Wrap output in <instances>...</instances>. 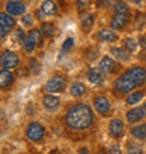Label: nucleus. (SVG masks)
I'll list each match as a JSON object with an SVG mask.
<instances>
[{
	"label": "nucleus",
	"mask_w": 146,
	"mask_h": 154,
	"mask_svg": "<svg viewBox=\"0 0 146 154\" xmlns=\"http://www.w3.org/2000/svg\"><path fill=\"white\" fill-rule=\"evenodd\" d=\"M63 123L72 132H86L94 123V112L86 102H76L65 111Z\"/></svg>",
	"instance_id": "obj_1"
},
{
	"label": "nucleus",
	"mask_w": 146,
	"mask_h": 154,
	"mask_svg": "<svg viewBox=\"0 0 146 154\" xmlns=\"http://www.w3.org/2000/svg\"><path fill=\"white\" fill-rule=\"evenodd\" d=\"M146 83V67L142 65H134L124 70L114 80L113 90L117 94H129L135 88L142 87Z\"/></svg>",
	"instance_id": "obj_2"
},
{
	"label": "nucleus",
	"mask_w": 146,
	"mask_h": 154,
	"mask_svg": "<svg viewBox=\"0 0 146 154\" xmlns=\"http://www.w3.org/2000/svg\"><path fill=\"white\" fill-rule=\"evenodd\" d=\"M45 134H46V130H45V126L41 122L33 121L25 128V137L33 143H41L44 140Z\"/></svg>",
	"instance_id": "obj_3"
},
{
	"label": "nucleus",
	"mask_w": 146,
	"mask_h": 154,
	"mask_svg": "<svg viewBox=\"0 0 146 154\" xmlns=\"http://www.w3.org/2000/svg\"><path fill=\"white\" fill-rule=\"evenodd\" d=\"M65 88H66V77L61 73L53 74L44 84V91H46V93H49V94L63 93Z\"/></svg>",
	"instance_id": "obj_4"
},
{
	"label": "nucleus",
	"mask_w": 146,
	"mask_h": 154,
	"mask_svg": "<svg viewBox=\"0 0 146 154\" xmlns=\"http://www.w3.org/2000/svg\"><path fill=\"white\" fill-rule=\"evenodd\" d=\"M42 32L41 29L38 28H33L30 29L28 34H27V39H25L24 45H23V49H24L25 53H33L38 46H42Z\"/></svg>",
	"instance_id": "obj_5"
},
{
	"label": "nucleus",
	"mask_w": 146,
	"mask_h": 154,
	"mask_svg": "<svg viewBox=\"0 0 146 154\" xmlns=\"http://www.w3.org/2000/svg\"><path fill=\"white\" fill-rule=\"evenodd\" d=\"M98 69L101 70V73L104 76H111V74H117L121 69V65L117 62V59H114L113 56H103L98 62Z\"/></svg>",
	"instance_id": "obj_6"
},
{
	"label": "nucleus",
	"mask_w": 146,
	"mask_h": 154,
	"mask_svg": "<svg viewBox=\"0 0 146 154\" xmlns=\"http://www.w3.org/2000/svg\"><path fill=\"white\" fill-rule=\"evenodd\" d=\"M93 106L96 112L101 116H107V115L111 114V109H113V104H111V100L106 95H94L93 97Z\"/></svg>",
	"instance_id": "obj_7"
},
{
	"label": "nucleus",
	"mask_w": 146,
	"mask_h": 154,
	"mask_svg": "<svg viewBox=\"0 0 146 154\" xmlns=\"http://www.w3.org/2000/svg\"><path fill=\"white\" fill-rule=\"evenodd\" d=\"M0 66L2 69H17L20 66V55L13 51H3L0 56Z\"/></svg>",
	"instance_id": "obj_8"
},
{
	"label": "nucleus",
	"mask_w": 146,
	"mask_h": 154,
	"mask_svg": "<svg viewBox=\"0 0 146 154\" xmlns=\"http://www.w3.org/2000/svg\"><path fill=\"white\" fill-rule=\"evenodd\" d=\"M16 23L17 21L14 18V16L8 14L7 11L0 13V38L2 39H4V38L7 37L11 29H14Z\"/></svg>",
	"instance_id": "obj_9"
},
{
	"label": "nucleus",
	"mask_w": 146,
	"mask_h": 154,
	"mask_svg": "<svg viewBox=\"0 0 146 154\" xmlns=\"http://www.w3.org/2000/svg\"><path fill=\"white\" fill-rule=\"evenodd\" d=\"M131 21V11L128 13H114L110 18V27L115 31H121L129 24Z\"/></svg>",
	"instance_id": "obj_10"
},
{
	"label": "nucleus",
	"mask_w": 146,
	"mask_h": 154,
	"mask_svg": "<svg viewBox=\"0 0 146 154\" xmlns=\"http://www.w3.org/2000/svg\"><path fill=\"white\" fill-rule=\"evenodd\" d=\"M125 133V123L119 118H114L108 123V134L114 140H119Z\"/></svg>",
	"instance_id": "obj_11"
},
{
	"label": "nucleus",
	"mask_w": 146,
	"mask_h": 154,
	"mask_svg": "<svg viewBox=\"0 0 146 154\" xmlns=\"http://www.w3.org/2000/svg\"><path fill=\"white\" fill-rule=\"evenodd\" d=\"M6 11L11 16H24L27 11V6L23 0H8L6 3Z\"/></svg>",
	"instance_id": "obj_12"
},
{
	"label": "nucleus",
	"mask_w": 146,
	"mask_h": 154,
	"mask_svg": "<svg viewBox=\"0 0 146 154\" xmlns=\"http://www.w3.org/2000/svg\"><path fill=\"white\" fill-rule=\"evenodd\" d=\"M41 104L48 112H55L61 108V98L53 95V94L46 93L44 97L41 98Z\"/></svg>",
	"instance_id": "obj_13"
},
{
	"label": "nucleus",
	"mask_w": 146,
	"mask_h": 154,
	"mask_svg": "<svg viewBox=\"0 0 146 154\" xmlns=\"http://www.w3.org/2000/svg\"><path fill=\"white\" fill-rule=\"evenodd\" d=\"M143 118H146V116H145V114H143L142 106H135V108H131L129 111L125 112V119L128 123H131V125L139 123Z\"/></svg>",
	"instance_id": "obj_14"
},
{
	"label": "nucleus",
	"mask_w": 146,
	"mask_h": 154,
	"mask_svg": "<svg viewBox=\"0 0 146 154\" xmlns=\"http://www.w3.org/2000/svg\"><path fill=\"white\" fill-rule=\"evenodd\" d=\"M98 41L101 42H115L118 41V34H115V29L113 28H101L96 34Z\"/></svg>",
	"instance_id": "obj_15"
},
{
	"label": "nucleus",
	"mask_w": 146,
	"mask_h": 154,
	"mask_svg": "<svg viewBox=\"0 0 146 154\" xmlns=\"http://www.w3.org/2000/svg\"><path fill=\"white\" fill-rule=\"evenodd\" d=\"M86 77H87V80L91 84L101 85L104 83V74L101 73V70L98 69V67H89L87 73H86Z\"/></svg>",
	"instance_id": "obj_16"
},
{
	"label": "nucleus",
	"mask_w": 146,
	"mask_h": 154,
	"mask_svg": "<svg viewBox=\"0 0 146 154\" xmlns=\"http://www.w3.org/2000/svg\"><path fill=\"white\" fill-rule=\"evenodd\" d=\"M41 11L45 17H55L58 16V4L55 3V0H44L41 4Z\"/></svg>",
	"instance_id": "obj_17"
},
{
	"label": "nucleus",
	"mask_w": 146,
	"mask_h": 154,
	"mask_svg": "<svg viewBox=\"0 0 146 154\" xmlns=\"http://www.w3.org/2000/svg\"><path fill=\"white\" fill-rule=\"evenodd\" d=\"M110 55L119 62H128L131 59V53L122 46H111L110 48Z\"/></svg>",
	"instance_id": "obj_18"
},
{
	"label": "nucleus",
	"mask_w": 146,
	"mask_h": 154,
	"mask_svg": "<svg viewBox=\"0 0 146 154\" xmlns=\"http://www.w3.org/2000/svg\"><path fill=\"white\" fill-rule=\"evenodd\" d=\"M14 74L11 73L10 69H2L0 70V87L2 90L8 88L10 85L14 84Z\"/></svg>",
	"instance_id": "obj_19"
},
{
	"label": "nucleus",
	"mask_w": 146,
	"mask_h": 154,
	"mask_svg": "<svg viewBox=\"0 0 146 154\" xmlns=\"http://www.w3.org/2000/svg\"><path fill=\"white\" fill-rule=\"evenodd\" d=\"M129 134L136 140H141V142L146 140V122L134 125L132 129L129 130Z\"/></svg>",
	"instance_id": "obj_20"
},
{
	"label": "nucleus",
	"mask_w": 146,
	"mask_h": 154,
	"mask_svg": "<svg viewBox=\"0 0 146 154\" xmlns=\"http://www.w3.org/2000/svg\"><path fill=\"white\" fill-rule=\"evenodd\" d=\"M146 90H138V91H132L125 97V104L126 105H136L138 102H141L145 98Z\"/></svg>",
	"instance_id": "obj_21"
},
{
	"label": "nucleus",
	"mask_w": 146,
	"mask_h": 154,
	"mask_svg": "<svg viewBox=\"0 0 146 154\" xmlns=\"http://www.w3.org/2000/svg\"><path fill=\"white\" fill-rule=\"evenodd\" d=\"M70 95H72L73 98H81L83 95H86V93H87V87H86L83 83H80V81H75V83H72L70 84Z\"/></svg>",
	"instance_id": "obj_22"
},
{
	"label": "nucleus",
	"mask_w": 146,
	"mask_h": 154,
	"mask_svg": "<svg viewBox=\"0 0 146 154\" xmlns=\"http://www.w3.org/2000/svg\"><path fill=\"white\" fill-rule=\"evenodd\" d=\"M41 32L44 35V38H52L56 32V27L51 21H42L41 23Z\"/></svg>",
	"instance_id": "obj_23"
},
{
	"label": "nucleus",
	"mask_w": 146,
	"mask_h": 154,
	"mask_svg": "<svg viewBox=\"0 0 146 154\" xmlns=\"http://www.w3.org/2000/svg\"><path fill=\"white\" fill-rule=\"evenodd\" d=\"M126 153L128 154H143V147L139 143H135L132 140H128L125 144Z\"/></svg>",
	"instance_id": "obj_24"
},
{
	"label": "nucleus",
	"mask_w": 146,
	"mask_h": 154,
	"mask_svg": "<svg viewBox=\"0 0 146 154\" xmlns=\"http://www.w3.org/2000/svg\"><path fill=\"white\" fill-rule=\"evenodd\" d=\"M111 10L114 13H128L129 11V6L124 0H115L114 4L111 6Z\"/></svg>",
	"instance_id": "obj_25"
},
{
	"label": "nucleus",
	"mask_w": 146,
	"mask_h": 154,
	"mask_svg": "<svg viewBox=\"0 0 146 154\" xmlns=\"http://www.w3.org/2000/svg\"><path fill=\"white\" fill-rule=\"evenodd\" d=\"M93 24H94V16L90 14V13L84 14V16L80 18V25L84 31H89V29L93 27Z\"/></svg>",
	"instance_id": "obj_26"
},
{
	"label": "nucleus",
	"mask_w": 146,
	"mask_h": 154,
	"mask_svg": "<svg viewBox=\"0 0 146 154\" xmlns=\"http://www.w3.org/2000/svg\"><path fill=\"white\" fill-rule=\"evenodd\" d=\"M138 42L134 39V38H125L122 41V48H125L129 53H134L138 51Z\"/></svg>",
	"instance_id": "obj_27"
},
{
	"label": "nucleus",
	"mask_w": 146,
	"mask_h": 154,
	"mask_svg": "<svg viewBox=\"0 0 146 154\" xmlns=\"http://www.w3.org/2000/svg\"><path fill=\"white\" fill-rule=\"evenodd\" d=\"M28 69L30 72L34 74V76H36V74H40L41 73V63L40 60L36 59V57H30V60H28Z\"/></svg>",
	"instance_id": "obj_28"
},
{
	"label": "nucleus",
	"mask_w": 146,
	"mask_h": 154,
	"mask_svg": "<svg viewBox=\"0 0 146 154\" xmlns=\"http://www.w3.org/2000/svg\"><path fill=\"white\" fill-rule=\"evenodd\" d=\"M14 39L18 42L20 45H24L25 39H27V34L23 28H16L14 29Z\"/></svg>",
	"instance_id": "obj_29"
},
{
	"label": "nucleus",
	"mask_w": 146,
	"mask_h": 154,
	"mask_svg": "<svg viewBox=\"0 0 146 154\" xmlns=\"http://www.w3.org/2000/svg\"><path fill=\"white\" fill-rule=\"evenodd\" d=\"M73 48H75V39H73L72 37H68L65 41H63V44H62L61 52H62V53L70 52V51H72Z\"/></svg>",
	"instance_id": "obj_30"
},
{
	"label": "nucleus",
	"mask_w": 146,
	"mask_h": 154,
	"mask_svg": "<svg viewBox=\"0 0 146 154\" xmlns=\"http://www.w3.org/2000/svg\"><path fill=\"white\" fill-rule=\"evenodd\" d=\"M21 23H23V25L24 27H33L34 25V16L33 14H24L23 16V18H21Z\"/></svg>",
	"instance_id": "obj_31"
},
{
	"label": "nucleus",
	"mask_w": 146,
	"mask_h": 154,
	"mask_svg": "<svg viewBox=\"0 0 146 154\" xmlns=\"http://www.w3.org/2000/svg\"><path fill=\"white\" fill-rule=\"evenodd\" d=\"M108 153L110 154H122V149L118 143H111L108 146Z\"/></svg>",
	"instance_id": "obj_32"
},
{
	"label": "nucleus",
	"mask_w": 146,
	"mask_h": 154,
	"mask_svg": "<svg viewBox=\"0 0 146 154\" xmlns=\"http://www.w3.org/2000/svg\"><path fill=\"white\" fill-rule=\"evenodd\" d=\"M28 74H30L28 66L27 67H17V73H16L17 77H27Z\"/></svg>",
	"instance_id": "obj_33"
},
{
	"label": "nucleus",
	"mask_w": 146,
	"mask_h": 154,
	"mask_svg": "<svg viewBox=\"0 0 146 154\" xmlns=\"http://www.w3.org/2000/svg\"><path fill=\"white\" fill-rule=\"evenodd\" d=\"M111 0H96V7L97 8H107L110 7Z\"/></svg>",
	"instance_id": "obj_34"
},
{
	"label": "nucleus",
	"mask_w": 146,
	"mask_h": 154,
	"mask_svg": "<svg viewBox=\"0 0 146 154\" xmlns=\"http://www.w3.org/2000/svg\"><path fill=\"white\" fill-rule=\"evenodd\" d=\"M87 6V0H76V8L79 11H83Z\"/></svg>",
	"instance_id": "obj_35"
},
{
	"label": "nucleus",
	"mask_w": 146,
	"mask_h": 154,
	"mask_svg": "<svg viewBox=\"0 0 146 154\" xmlns=\"http://www.w3.org/2000/svg\"><path fill=\"white\" fill-rule=\"evenodd\" d=\"M86 55H87V59H89V60H94V59H97V52H96V51L90 52V49H87V51H86Z\"/></svg>",
	"instance_id": "obj_36"
},
{
	"label": "nucleus",
	"mask_w": 146,
	"mask_h": 154,
	"mask_svg": "<svg viewBox=\"0 0 146 154\" xmlns=\"http://www.w3.org/2000/svg\"><path fill=\"white\" fill-rule=\"evenodd\" d=\"M77 154H90V151H89L87 147H80L79 151H77Z\"/></svg>",
	"instance_id": "obj_37"
},
{
	"label": "nucleus",
	"mask_w": 146,
	"mask_h": 154,
	"mask_svg": "<svg viewBox=\"0 0 146 154\" xmlns=\"http://www.w3.org/2000/svg\"><path fill=\"white\" fill-rule=\"evenodd\" d=\"M139 45H141L142 48H146V38H145V35H143V37H139Z\"/></svg>",
	"instance_id": "obj_38"
},
{
	"label": "nucleus",
	"mask_w": 146,
	"mask_h": 154,
	"mask_svg": "<svg viewBox=\"0 0 146 154\" xmlns=\"http://www.w3.org/2000/svg\"><path fill=\"white\" fill-rule=\"evenodd\" d=\"M142 109H143V114H145V116H146V101L142 104Z\"/></svg>",
	"instance_id": "obj_39"
},
{
	"label": "nucleus",
	"mask_w": 146,
	"mask_h": 154,
	"mask_svg": "<svg viewBox=\"0 0 146 154\" xmlns=\"http://www.w3.org/2000/svg\"><path fill=\"white\" fill-rule=\"evenodd\" d=\"M131 2H134L135 4H141V3H142V0H131Z\"/></svg>",
	"instance_id": "obj_40"
},
{
	"label": "nucleus",
	"mask_w": 146,
	"mask_h": 154,
	"mask_svg": "<svg viewBox=\"0 0 146 154\" xmlns=\"http://www.w3.org/2000/svg\"><path fill=\"white\" fill-rule=\"evenodd\" d=\"M143 35H145V38H146V32H145V34H143Z\"/></svg>",
	"instance_id": "obj_41"
},
{
	"label": "nucleus",
	"mask_w": 146,
	"mask_h": 154,
	"mask_svg": "<svg viewBox=\"0 0 146 154\" xmlns=\"http://www.w3.org/2000/svg\"><path fill=\"white\" fill-rule=\"evenodd\" d=\"M100 154H103V153H100Z\"/></svg>",
	"instance_id": "obj_42"
}]
</instances>
